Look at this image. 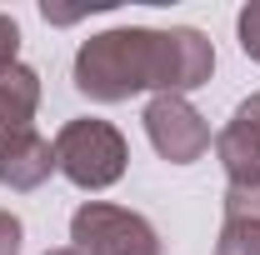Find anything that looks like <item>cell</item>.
Instances as JSON below:
<instances>
[{
    "mask_svg": "<svg viewBox=\"0 0 260 255\" xmlns=\"http://www.w3.org/2000/svg\"><path fill=\"white\" fill-rule=\"evenodd\" d=\"M215 70V45L190 25L170 30H145V25H120L100 30L75 50V90L115 105L140 90L155 95H185L200 90Z\"/></svg>",
    "mask_w": 260,
    "mask_h": 255,
    "instance_id": "1",
    "label": "cell"
},
{
    "mask_svg": "<svg viewBox=\"0 0 260 255\" xmlns=\"http://www.w3.org/2000/svg\"><path fill=\"white\" fill-rule=\"evenodd\" d=\"M125 135L110 125V120H70L60 125L55 135V170H60L70 185H80V190H105V185H115L120 175H125Z\"/></svg>",
    "mask_w": 260,
    "mask_h": 255,
    "instance_id": "2",
    "label": "cell"
},
{
    "mask_svg": "<svg viewBox=\"0 0 260 255\" xmlns=\"http://www.w3.org/2000/svg\"><path fill=\"white\" fill-rule=\"evenodd\" d=\"M70 250L75 255H160V235L135 210L85 200L70 215Z\"/></svg>",
    "mask_w": 260,
    "mask_h": 255,
    "instance_id": "3",
    "label": "cell"
},
{
    "mask_svg": "<svg viewBox=\"0 0 260 255\" xmlns=\"http://www.w3.org/2000/svg\"><path fill=\"white\" fill-rule=\"evenodd\" d=\"M145 135L160 150V160H170V165H190V160H200L210 150V125L200 120V110L185 95L150 100L145 105Z\"/></svg>",
    "mask_w": 260,
    "mask_h": 255,
    "instance_id": "4",
    "label": "cell"
},
{
    "mask_svg": "<svg viewBox=\"0 0 260 255\" xmlns=\"http://www.w3.org/2000/svg\"><path fill=\"white\" fill-rule=\"evenodd\" d=\"M35 105H40V75H35L30 65L5 70L0 75V155L35 135V125H30Z\"/></svg>",
    "mask_w": 260,
    "mask_h": 255,
    "instance_id": "5",
    "label": "cell"
},
{
    "mask_svg": "<svg viewBox=\"0 0 260 255\" xmlns=\"http://www.w3.org/2000/svg\"><path fill=\"white\" fill-rule=\"evenodd\" d=\"M215 155L225 165L230 185H260V125H250V120L235 115L215 135Z\"/></svg>",
    "mask_w": 260,
    "mask_h": 255,
    "instance_id": "6",
    "label": "cell"
},
{
    "mask_svg": "<svg viewBox=\"0 0 260 255\" xmlns=\"http://www.w3.org/2000/svg\"><path fill=\"white\" fill-rule=\"evenodd\" d=\"M50 175H55V145L45 135H30L0 155V185H10V190H40Z\"/></svg>",
    "mask_w": 260,
    "mask_h": 255,
    "instance_id": "7",
    "label": "cell"
},
{
    "mask_svg": "<svg viewBox=\"0 0 260 255\" xmlns=\"http://www.w3.org/2000/svg\"><path fill=\"white\" fill-rule=\"evenodd\" d=\"M215 255H260V220L225 215V230L215 240Z\"/></svg>",
    "mask_w": 260,
    "mask_h": 255,
    "instance_id": "8",
    "label": "cell"
},
{
    "mask_svg": "<svg viewBox=\"0 0 260 255\" xmlns=\"http://www.w3.org/2000/svg\"><path fill=\"white\" fill-rule=\"evenodd\" d=\"M235 30H240V50L260 65V0H250L245 10H240V20H235Z\"/></svg>",
    "mask_w": 260,
    "mask_h": 255,
    "instance_id": "9",
    "label": "cell"
},
{
    "mask_svg": "<svg viewBox=\"0 0 260 255\" xmlns=\"http://www.w3.org/2000/svg\"><path fill=\"white\" fill-rule=\"evenodd\" d=\"M225 215L260 220V185H230L225 190Z\"/></svg>",
    "mask_w": 260,
    "mask_h": 255,
    "instance_id": "10",
    "label": "cell"
},
{
    "mask_svg": "<svg viewBox=\"0 0 260 255\" xmlns=\"http://www.w3.org/2000/svg\"><path fill=\"white\" fill-rule=\"evenodd\" d=\"M15 55H20V25L10 15H0V75L15 70Z\"/></svg>",
    "mask_w": 260,
    "mask_h": 255,
    "instance_id": "11",
    "label": "cell"
},
{
    "mask_svg": "<svg viewBox=\"0 0 260 255\" xmlns=\"http://www.w3.org/2000/svg\"><path fill=\"white\" fill-rule=\"evenodd\" d=\"M0 255H20V220L0 210Z\"/></svg>",
    "mask_w": 260,
    "mask_h": 255,
    "instance_id": "12",
    "label": "cell"
},
{
    "mask_svg": "<svg viewBox=\"0 0 260 255\" xmlns=\"http://www.w3.org/2000/svg\"><path fill=\"white\" fill-rule=\"evenodd\" d=\"M235 115H240V120H250V125H260V90L250 100H240V110H235Z\"/></svg>",
    "mask_w": 260,
    "mask_h": 255,
    "instance_id": "13",
    "label": "cell"
},
{
    "mask_svg": "<svg viewBox=\"0 0 260 255\" xmlns=\"http://www.w3.org/2000/svg\"><path fill=\"white\" fill-rule=\"evenodd\" d=\"M45 255H75V250H70V245H65V250H45Z\"/></svg>",
    "mask_w": 260,
    "mask_h": 255,
    "instance_id": "14",
    "label": "cell"
}]
</instances>
